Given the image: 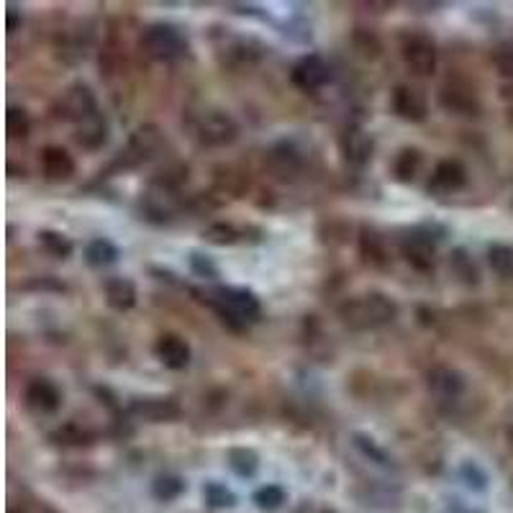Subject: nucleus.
<instances>
[{"mask_svg":"<svg viewBox=\"0 0 513 513\" xmlns=\"http://www.w3.org/2000/svg\"><path fill=\"white\" fill-rule=\"evenodd\" d=\"M16 26H19V19H16V11L11 8V11H8V31L13 34V31H16Z\"/></svg>","mask_w":513,"mask_h":513,"instance_id":"ea45409f","label":"nucleus"},{"mask_svg":"<svg viewBox=\"0 0 513 513\" xmlns=\"http://www.w3.org/2000/svg\"><path fill=\"white\" fill-rule=\"evenodd\" d=\"M208 303L219 311L223 321H229V323L239 321V326L257 321L262 314L260 298L246 288H216L208 295ZM234 329H237V323H234Z\"/></svg>","mask_w":513,"mask_h":513,"instance_id":"f03ea898","label":"nucleus"},{"mask_svg":"<svg viewBox=\"0 0 513 513\" xmlns=\"http://www.w3.org/2000/svg\"><path fill=\"white\" fill-rule=\"evenodd\" d=\"M393 111L406 121L421 123L429 113V103L424 90H418L414 85H398L393 90Z\"/></svg>","mask_w":513,"mask_h":513,"instance_id":"dca6fc26","label":"nucleus"},{"mask_svg":"<svg viewBox=\"0 0 513 513\" xmlns=\"http://www.w3.org/2000/svg\"><path fill=\"white\" fill-rule=\"evenodd\" d=\"M154 354L167 369H185L190 365V344L177 334H162L154 344Z\"/></svg>","mask_w":513,"mask_h":513,"instance_id":"6ab92c4d","label":"nucleus"},{"mask_svg":"<svg viewBox=\"0 0 513 513\" xmlns=\"http://www.w3.org/2000/svg\"><path fill=\"white\" fill-rule=\"evenodd\" d=\"M511 490H513V480H511Z\"/></svg>","mask_w":513,"mask_h":513,"instance_id":"c03bdc74","label":"nucleus"},{"mask_svg":"<svg viewBox=\"0 0 513 513\" xmlns=\"http://www.w3.org/2000/svg\"><path fill=\"white\" fill-rule=\"evenodd\" d=\"M511 206H513V203H511Z\"/></svg>","mask_w":513,"mask_h":513,"instance_id":"a18cd8bd","label":"nucleus"},{"mask_svg":"<svg viewBox=\"0 0 513 513\" xmlns=\"http://www.w3.org/2000/svg\"><path fill=\"white\" fill-rule=\"evenodd\" d=\"M421 165H424V154L416 147H406L398 152L393 172H395V177H398L400 183H414L416 175L421 172Z\"/></svg>","mask_w":513,"mask_h":513,"instance_id":"393cba45","label":"nucleus"},{"mask_svg":"<svg viewBox=\"0 0 513 513\" xmlns=\"http://www.w3.org/2000/svg\"><path fill=\"white\" fill-rule=\"evenodd\" d=\"M190 268L196 269L200 277H206V280H214V277L219 275L216 265H214L211 260H206L203 254H198V252H193V254H190Z\"/></svg>","mask_w":513,"mask_h":513,"instance_id":"4c0bfd02","label":"nucleus"},{"mask_svg":"<svg viewBox=\"0 0 513 513\" xmlns=\"http://www.w3.org/2000/svg\"><path fill=\"white\" fill-rule=\"evenodd\" d=\"M103 295H105V303L113 308V311H131L136 306V285L128 280V277H108L105 285H103Z\"/></svg>","mask_w":513,"mask_h":513,"instance_id":"412c9836","label":"nucleus"},{"mask_svg":"<svg viewBox=\"0 0 513 513\" xmlns=\"http://www.w3.org/2000/svg\"><path fill=\"white\" fill-rule=\"evenodd\" d=\"M39 246L57 260H67L73 254V242L59 231H39Z\"/></svg>","mask_w":513,"mask_h":513,"instance_id":"cd10ccee","label":"nucleus"},{"mask_svg":"<svg viewBox=\"0 0 513 513\" xmlns=\"http://www.w3.org/2000/svg\"><path fill=\"white\" fill-rule=\"evenodd\" d=\"M85 260L93 265V268H108L119 260V246L108 239H93L88 249H85Z\"/></svg>","mask_w":513,"mask_h":513,"instance_id":"bb28decb","label":"nucleus"},{"mask_svg":"<svg viewBox=\"0 0 513 513\" xmlns=\"http://www.w3.org/2000/svg\"><path fill=\"white\" fill-rule=\"evenodd\" d=\"M254 503H257L260 511H280L283 503H285V490L280 488V486H265V488H260L254 493Z\"/></svg>","mask_w":513,"mask_h":513,"instance_id":"72a5a7b5","label":"nucleus"},{"mask_svg":"<svg viewBox=\"0 0 513 513\" xmlns=\"http://www.w3.org/2000/svg\"><path fill=\"white\" fill-rule=\"evenodd\" d=\"M400 57L406 62V67L418 77H429L437 73V62H439V51L437 44L429 34L421 31H411L403 34L400 39Z\"/></svg>","mask_w":513,"mask_h":513,"instance_id":"20e7f679","label":"nucleus"},{"mask_svg":"<svg viewBox=\"0 0 513 513\" xmlns=\"http://www.w3.org/2000/svg\"><path fill=\"white\" fill-rule=\"evenodd\" d=\"M426 388L439 403H457L464 393V375L452 367H434L426 377Z\"/></svg>","mask_w":513,"mask_h":513,"instance_id":"f8f14e48","label":"nucleus"},{"mask_svg":"<svg viewBox=\"0 0 513 513\" xmlns=\"http://www.w3.org/2000/svg\"><path fill=\"white\" fill-rule=\"evenodd\" d=\"M360 252H362V257H365L367 265H372V268H385V265H388L385 242H383V237H380L375 229H369V226L362 229V237H360Z\"/></svg>","mask_w":513,"mask_h":513,"instance_id":"b1692460","label":"nucleus"},{"mask_svg":"<svg viewBox=\"0 0 513 513\" xmlns=\"http://www.w3.org/2000/svg\"><path fill=\"white\" fill-rule=\"evenodd\" d=\"M260 51H262L260 44H254L252 39H231L226 47H221L219 57L223 65L239 70V67H246V65L257 62V59H260Z\"/></svg>","mask_w":513,"mask_h":513,"instance_id":"4be33fe9","label":"nucleus"},{"mask_svg":"<svg viewBox=\"0 0 513 513\" xmlns=\"http://www.w3.org/2000/svg\"><path fill=\"white\" fill-rule=\"evenodd\" d=\"M42 172L51 183L70 180L74 175L73 154L62 147H44L42 149Z\"/></svg>","mask_w":513,"mask_h":513,"instance_id":"aec40b11","label":"nucleus"},{"mask_svg":"<svg viewBox=\"0 0 513 513\" xmlns=\"http://www.w3.org/2000/svg\"><path fill=\"white\" fill-rule=\"evenodd\" d=\"M291 80L298 90L303 93H316L329 80H331V67L321 54H306L300 57L291 70Z\"/></svg>","mask_w":513,"mask_h":513,"instance_id":"9d476101","label":"nucleus"},{"mask_svg":"<svg viewBox=\"0 0 513 513\" xmlns=\"http://www.w3.org/2000/svg\"><path fill=\"white\" fill-rule=\"evenodd\" d=\"M452 269H455V275L467 283V285H475L478 280H480V272H478V265L472 262V257L464 252V249H455V254H452Z\"/></svg>","mask_w":513,"mask_h":513,"instance_id":"7c9ffc66","label":"nucleus"},{"mask_svg":"<svg viewBox=\"0 0 513 513\" xmlns=\"http://www.w3.org/2000/svg\"><path fill=\"white\" fill-rule=\"evenodd\" d=\"M265 165H268V170L272 172L275 177H280V180H295V177L300 175V170H303V157H300V152H298L293 144L280 142V144H275V147L268 152Z\"/></svg>","mask_w":513,"mask_h":513,"instance_id":"f3484780","label":"nucleus"},{"mask_svg":"<svg viewBox=\"0 0 513 513\" xmlns=\"http://www.w3.org/2000/svg\"><path fill=\"white\" fill-rule=\"evenodd\" d=\"M506 439H509V444H511V449H513V424L506 429Z\"/></svg>","mask_w":513,"mask_h":513,"instance_id":"a19ab883","label":"nucleus"},{"mask_svg":"<svg viewBox=\"0 0 513 513\" xmlns=\"http://www.w3.org/2000/svg\"><path fill=\"white\" fill-rule=\"evenodd\" d=\"M488 262L498 277H511L513 275V249L506 245H493L488 249Z\"/></svg>","mask_w":513,"mask_h":513,"instance_id":"c756f323","label":"nucleus"},{"mask_svg":"<svg viewBox=\"0 0 513 513\" xmlns=\"http://www.w3.org/2000/svg\"><path fill=\"white\" fill-rule=\"evenodd\" d=\"M8 513H19V511H8Z\"/></svg>","mask_w":513,"mask_h":513,"instance_id":"37998d69","label":"nucleus"},{"mask_svg":"<svg viewBox=\"0 0 513 513\" xmlns=\"http://www.w3.org/2000/svg\"><path fill=\"white\" fill-rule=\"evenodd\" d=\"M108 139V121L103 119V113H96L82 123H77L74 128V142L82 149H100Z\"/></svg>","mask_w":513,"mask_h":513,"instance_id":"5701e85b","label":"nucleus"},{"mask_svg":"<svg viewBox=\"0 0 513 513\" xmlns=\"http://www.w3.org/2000/svg\"><path fill=\"white\" fill-rule=\"evenodd\" d=\"M509 119H511V123H513V111H511V116H509Z\"/></svg>","mask_w":513,"mask_h":513,"instance_id":"79ce46f5","label":"nucleus"},{"mask_svg":"<svg viewBox=\"0 0 513 513\" xmlns=\"http://www.w3.org/2000/svg\"><path fill=\"white\" fill-rule=\"evenodd\" d=\"M142 47L149 57L170 62V59H180L188 51V39L183 36V31L177 26L170 24H152L144 28L142 34Z\"/></svg>","mask_w":513,"mask_h":513,"instance_id":"39448f33","label":"nucleus"},{"mask_svg":"<svg viewBox=\"0 0 513 513\" xmlns=\"http://www.w3.org/2000/svg\"><path fill=\"white\" fill-rule=\"evenodd\" d=\"M339 316H342L344 326L352 331H372V329L388 326L398 318V303L391 295L372 291V293L346 300L339 308Z\"/></svg>","mask_w":513,"mask_h":513,"instance_id":"f257e3e1","label":"nucleus"},{"mask_svg":"<svg viewBox=\"0 0 513 513\" xmlns=\"http://www.w3.org/2000/svg\"><path fill=\"white\" fill-rule=\"evenodd\" d=\"M26 408L36 416H50L62 406V391L50 377H36L26 385L24 393Z\"/></svg>","mask_w":513,"mask_h":513,"instance_id":"9b49d317","label":"nucleus"},{"mask_svg":"<svg viewBox=\"0 0 513 513\" xmlns=\"http://www.w3.org/2000/svg\"><path fill=\"white\" fill-rule=\"evenodd\" d=\"M51 439L65 444V447H82V444H90V441H93V434H90L88 429H82L80 424L70 421V424L59 426V429L51 434Z\"/></svg>","mask_w":513,"mask_h":513,"instance_id":"c85d7f7f","label":"nucleus"},{"mask_svg":"<svg viewBox=\"0 0 513 513\" xmlns=\"http://www.w3.org/2000/svg\"><path fill=\"white\" fill-rule=\"evenodd\" d=\"M183 208V196H180V180H175L170 175L154 177L149 183L147 193L142 196V211L147 214V219L165 223L170 221L177 211Z\"/></svg>","mask_w":513,"mask_h":513,"instance_id":"7ed1b4c3","label":"nucleus"},{"mask_svg":"<svg viewBox=\"0 0 513 513\" xmlns=\"http://www.w3.org/2000/svg\"><path fill=\"white\" fill-rule=\"evenodd\" d=\"M439 103L444 111L457 113V116H480V111H483L480 98L467 85H460V82L441 85Z\"/></svg>","mask_w":513,"mask_h":513,"instance_id":"2eb2a0df","label":"nucleus"},{"mask_svg":"<svg viewBox=\"0 0 513 513\" xmlns=\"http://www.w3.org/2000/svg\"><path fill=\"white\" fill-rule=\"evenodd\" d=\"M226 462H229V467H231L239 478H254V472H257V467H260V457H257V452L249 449V447H234V449H229Z\"/></svg>","mask_w":513,"mask_h":513,"instance_id":"a878e982","label":"nucleus"},{"mask_svg":"<svg viewBox=\"0 0 513 513\" xmlns=\"http://www.w3.org/2000/svg\"><path fill=\"white\" fill-rule=\"evenodd\" d=\"M183 490H185V483H183V478H177V475H159V478L154 480V486H152L154 498H157V501H165V503L175 501Z\"/></svg>","mask_w":513,"mask_h":513,"instance_id":"2f4dec72","label":"nucleus"},{"mask_svg":"<svg viewBox=\"0 0 513 513\" xmlns=\"http://www.w3.org/2000/svg\"><path fill=\"white\" fill-rule=\"evenodd\" d=\"M193 134L203 147H226L239 136V126L226 111H203L193 121Z\"/></svg>","mask_w":513,"mask_h":513,"instance_id":"423d86ee","label":"nucleus"},{"mask_svg":"<svg viewBox=\"0 0 513 513\" xmlns=\"http://www.w3.org/2000/svg\"><path fill=\"white\" fill-rule=\"evenodd\" d=\"M162 147H165V134L159 131V126H154V123L139 126L128 136L126 147L121 149L119 162H121L123 167H139V165H144L149 159H154L162 152Z\"/></svg>","mask_w":513,"mask_h":513,"instance_id":"0eeeda50","label":"nucleus"},{"mask_svg":"<svg viewBox=\"0 0 513 513\" xmlns=\"http://www.w3.org/2000/svg\"><path fill=\"white\" fill-rule=\"evenodd\" d=\"M98 113V100H96V93L90 90V85L85 82H74L70 85L62 98H59V116L65 121H73L74 126L82 123L85 119L96 116Z\"/></svg>","mask_w":513,"mask_h":513,"instance_id":"6e6552de","label":"nucleus"},{"mask_svg":"<svg viewBox=\"0 0 513 513\" xmlns=\"http://www.w3.org/2000/svg\"><path fill=\"white\" fill-rule=\"evenodd\" d=\"M203 498H206V503L214 506V509H231V506H237V495L226 488V486H221V483H206Z\"/></svg>","mask_w":513,"mask_h":513,"instance_id":"f704fd0d","label":"nucleus"},{"mask_svg":"<svg viewBox=\"0 0 513 513\" xmlns=\"http://www.w3.org/2000/svg\"><path fill=\"white\" fill-rule=\"evenodd\" d=\"M5 128L11 134V139H26L31 134V119L24 108L19 105H11L8 113H5Z\"/></svg>","mask_w":513,"mask_h":513,"instance_id":"473e14b6","label":"nucleus"},{"mask_svg":"<svg viewBox=\"0 0 513 513\" xmlns=\"http://www.w3.org/2000/svg\"><path fill=\"white\" fill-rule=\"evenodd\" d=\"M203 239L208 242V245H234V242H239V231L231 226V223H211L206 231H203Z\"/></svg>","mask_w":513,"mask_h":513,"instance_id":"c9c22d12","label":"nucleus"},{"mask_svg":"<svg viewBox=\"0 0 513 513\" xmlns=\"http://www.w3.org/2000/svg\"><path fill=\"white\" fill-rule=\"evenodd\" d=\"M437 239L439 237H431V229L421 226V229H414L403 237L400 242V252L403 257L408 260V265L421 272H429L434 268V249H437Z\"/></svg>","mask_w":513,"mask_h":513,"instance_id":"1a4fd4ad","label":"nucleus"},{"mask_svg":"<svg viewBox=\"0 0 513 513\" xmlns=\"http://www.w3.org/2000/svg\"><path fill=\"white\" fill-rule=\"evenodd\" d=\"M354 444L365 452V457H369V460H375L377 464H385V452L375 444L372 439H367V437H362V434H357L354 437Z\"/></svg>","mask_w":513,"mask_h":513,"instance_id":"58836bf2","label":"nucleus"},{"mask_svg":"<svg viewBox=\"0 0 513 513\" xmlns=\"http://www.w3.org/2000/svg\"><path fill=\"white\" fill-rule=\"evenodd\" d=\"M462 478H464V483L475 490H486V486H488V475H486V472H483V470H480L475 462L462 464Z\"/></svg>","mask_w":513,"mask_h":513,"instance_id":"e433bc0d","label":"nucleus"},{"mask_svg":"<svg viewBox=\"0 0 513 513\" xmlns=\"http://www.w3.org/2000/svg\"><path fill=\"white\" fill-rule=\"evenodd\" d=\"M339 147H342L344 159L352 165V167H365L367 162L372 159V149H375V142H372V136L367 134L365 128H360V126H352V128H346L342 134V142H339Z\"/></svg>","mask_w":513,"mask_h":513,"instance_id":"a211bd4d","label":"nucleus"},{"mask_svg":"<svg viewBox=\"0 0 513 513\" xmlns=\"http://www.w3.org/2000/svg\"><path fill=\"white\" fill-rule=\"evenodd\" d=\"M464 183H467V170H464L462 162L460 159H441L431 172L429 193L431 196H449V193L462 190Z\"/></svg>","mask_w":513,"mask_h":513,"instance_id":"4468645a","label":"nucleus"},{"mask_svg":"<svg viewBox=\"0 0 513 513\" xmlns=\"http://www.w3.org/2000/svg\"><path fill=\"white\" fill-rule=\"evenodd\" d=\"M128 414L149 424H165V421L180 418L183 408L175 398H134L128 406Z\"/></svg>","mask_w":513,"mask_h":513,"instance_id":"ddd939ff","label":"nucleus"}]
</instances>
